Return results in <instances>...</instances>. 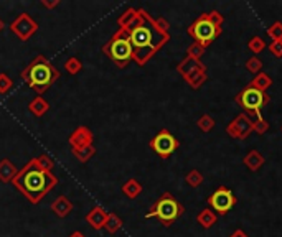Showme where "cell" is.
I'll return each instance as SVG.
<instances>
[{"mask_svg":"<svg viewBox=\"0 0 282 237\" xmlns=\"http://www.w3.org/2000/svg\"><path fill=\"white\" fill-rule=\"evenodd\" d=\"M127 35L134 48L132 59L139 66H145L148 59L154 58V55L170 40V35L160 32L155 27L154 18L142 9H139V18L136 25L127 32Z\"/></svg>","mask_w":282,"mask_h":237,"instance_id":"1","label":"cell"},{"mask_svg":"<svg viewBox=\"0 0 282 237\" xmlns=\"http://www.w3.org/2000/svg\"><path fill=\"white\" fill-rule=\"evenodd\" d=\"M12 184L24 195L32 204H38L58 184V178L53 173H45L33 167L32 160L18 170Z\"/></svg>","mask_w":282,"mask_h":237,"instance_id":"2","label":"cell"},{"mask_svg":"<svg viewBox=\"0 0 282 237\" xmlns=\"http://www.w3.org/2000/svg\"><path fill=\"white\" fill-rule=\"evenodd\" d=\"M20 76L30 89H33L36 94L41 96L59 79V71L50 63L47 56L38 55L28 63V66H25Z\"/></svg>","mask_w":282,"mask_h":237,"instance_id":"3","label":"cell"},{"mask_svg":"<svg viewBox=\"0 0 282 237\" xmlns=\"http://www.w3.org/2000/svg\"><path fill=\"white\" fill-rule=\"evenodd\" d=\"M223 21H225V17L216 10H213L210 13H203L188 27L187 33L197 43L202 44L203 48H206L221 35Z\"/></svg>","mask_w":282,"mask_h":237,"instance_id":"4","label":"cell"},{"mask_svg":"<svg viewBox=\"0 0 282 237\" xmlns=\"http://www.w3.org/2000/svg\"><path fill=\"white\" fill-rule=\"evenodd\" d=\"M183 212H185V207L182 206V203L177 201L172 193H163L157 201L152 204V207L145 214V218L147 219L157 218L163 226L168 227L172 226Z\"/></svg>","mask_w":282,"mask_h":237,"instance_id":"5","label":"cell"},{"mask_svg":"<svg viewBox=\"0 0 282 237\" xmlns=\"http://www.w3.org/2000/svg\"><path fill=\"white\" fill-rule=\"evenodd\" d=\"M102 51L113 59L119 68H125L134 56V48L131 44L127 32L117 30V32L111 36V40L102 46Z\"/></svg>","mask_w":282,"mask_h":237,"instance_id":"6","label":"cell"},{"mask_svg":"<svg viewBox=\"0 0 282 237\" xmlns=\"http://www.w3.org/2000/svg\"><path fill=\"white\" fill-rule=\"evenodd\" d=\"M237 102V106L243 107L248 112H254V114H261V109L266 104L271 102V96L267 92H261L257 89L252 87H244L243 91L234 98Z\"/></svg>","mask_w":282,"mask_h":237,"instance_id":"7","label":"cell"},{"mask_svg":"<svg viewBox=\"0 0 282 237\" xmlns=\"http://www.w3.org/2000/svg\"><path fill=\"white\" fill-rule=\"evenodd\" d=\"M237 199L234 198L233 191L226 186H220L213 195L208 198V204L213 211H216L220 216H225L236 206Z\"/></svg>","mask_w":282,"mask_h":237,"instance_id":"8","label":"cell"},{"mask_svg":"<svg viewBox=\"0 0 282 237\" xmlns=\"http://www.w3.org/2000/svg\"><path fill=\"white\" fill-rule=\"evenodd\" d=\"M178 145H180V142H178L167 129H162L157 135L150 140V148L160 158H168L178 148Z\"/></svg>","mask_w":282,"mask_h":237,"instance_id":"9","label":"cell"},{"mask_svg":"<svg viewBox=\"0 0 282 237\" xmlns=\"http://www.w3.org/2000/svg\"><path fill=\"white\" fill-rule=\"evenodd\" d=\"M9 28L20 41H27L38 32V23H36L28 13H20L18 17L12 21Z\"/></svg>","mask_w":282,"mask_h":237,"instance_id":"10","label":"cell"},{"mask_svg":"<svg viewBox=\"0 0 282 237\" xmlns=\"http://www.w3.org/2000/svg\"><path fill=\"white\" fill-rule=\"evenodd\" d=\"M226 133L231 138H234V140H246L252 133V121H251V117L246 112L236 115V118H233V121L228 124Z\"/></svg>","mask_w":282,"mask_h":237,"instance_id":"11","label":"cell"},{"mask_svg":"<svg viewBox=\"0 0 282 237\" xmlns=\"http://www.w3.org/2000/svg\"><path fill=\"white\" fill-rule=\"evenodd\" d=\"M93 140H94V135L91 129L86 127V125H79L68 137V144L71 145V148H81V147L93 145Z\"/></svg>","mask_w":282,"mask_h":237,"instance_id":"12","label":"cell"},{"mask_svg":"<svg viewBox=\"0 0 282 237\" xmlns=\"http://www.w3.org/2000/svg\"><path fill=\"white\" fill-rule=\"evenodd\" d=\"M86 222L91 226L94 231H101L106 226V219H107V212L102 206H94L91 211L86 214Z\"/></svg>","mask_w":282,"mask_h":237,"instance_id":"13","label":"cell"},{"mask_svg":"<svg viewBox=\"0 0 282 237\" xmlns=\"http://www.w3.org/2000/svg\"><path fill=\"white\" fill-rule=\"evenodd\" d=\"M183 79H185V83H187L191 89H200L205 84V81H206V66L205 64L198 66L197 69H193Z\"/></svg>","mask_w":282,"mask_h":237,"instance_id":"14","label":"cell"},{"mask_svg":"<svg viewBox=\"0 0 282 237\" xmlns=\"http://www.w3.org/2000/svg\"><path fill=\"white\" fill-rule=\"evenodd\" d=\"M264 161H266V158L263 157V153H261V152H257V150H251V152H248L246 157L243 158V165L246 167V168L249 170V172L256 173V172H259V170L263 168Z\"/></svg>","mask_w":282,"mask_h":237,"instance_id":"15","label":"cell"},{"mask_svg":"<svg viewBox=\"0 0 282 237\" xmlns=\"http://www.w3.org/2000/svg\"><path fill=\"white\" fill-rule=\"evenodd\" d=\"M73 203L66 196H58L53 203H51V211H53L58 218H66L70 216V212L73 211Z\"/></svg>","mask_w":282,"mask_h":237,"instance_id":"16","label":"cell"},{"mask_svg":"<svg viewBox=\"0 0 282 237\" xmlns=\"http://www.w3.org/2000/svg\"><path fill=\"white\" fill-rule=\"evenodd\" d=\"M139 18V10L137 9H127L121 17L117 18V25H119V30H124V32H129V30L136 25V21Z\"/></svg>","mask_w":282,"mask_h":237,"instance_id":"17","label":"cell"},{"mask_svg":"<svg viewBox=\"0 0 282 237\" xmlns=\"http://www.w3.org/2000/svg\"><path fill=\"white\" fill-rule=\"evenodd\" d=\"M17 173H18L17 167H15L9 158L0 160V181L2 183H12L13 178L17 176Z\"/></svg>","mask_w":282,"mask_h":237,"instance_id":"18","label":"cell"},{"mask_svg":"<svg viewBox=\"0 0 282 237\" xmlns=\"http://www.w3.org/2000/svg\"><path fill=\"white\" fill-rule=\"evenodd\" d=\"M216 219H218V214L214 212L213 209H210V207L202 209L198 212V216H197V222L203 229H211L214 224H216Z\"/></svg>","mask_w":282,"mask_h":237,"instance_id":"19","label":"cell"},{"mask_svg":"<svg viewBox=\"0 0 282 237\" xmlns=\"http://www.w3.org/2000/svg\"><path fill=\"white\" fill-rule=\"evenodd\" d=\"M28 110L32 112L35 117H41V115H45L50 110V104H48V101L47 99H43L41 96H36L35 99H32L30 101V104H28Z\"/></svg>","mask_w":282,"mask_h":237,"instance_id":"20","label":"cell"},{"mask_svg":"<svg viewBox=\"0 0 282 237\" xmlns=\"http://www.w3.org/2000/svg\"><path fill=\"white\" fill-rule=\"evenodd\" d=\"M271 86H272V79H271L269 74L259 73V74H256L254 79L249 81V84L246 87H252V89H257V91H261V92H266Z\"/></svg>","mask_w":282,"mask_h":237,"instance_id":"21","label":"cell"},{"mask_svg":"<svg viewBox=\"0 0 282 237\" xmlns=\"http://www.w3.org/2000/svg\"><path fill=\"white\" fill-rule=\"evenodd\" d=\"M32 163L36 170H40V172H45V173H51L55 168V160L47 153H41L36 158H32Z\"/></svg>","mask_w":282,"mask_h":237,"instance_id":"22","label":"cell"},{"mask_svg":"<svg viewBox=\"0 0 282 237\" xmlns=\"http://www.w3.org/2000/svg\"><path fill=\"white\" fill-rule=\"evenodd\" d=\"M71 153L79 163H86L96 155V147L88 145V147H81V148H71Z\"/></svg>","mask_w":282,"mask_h":237,"instance_id":"23","label":"cell"},{"mask_svg":"<svg viewBox=\"0 0 282 237\" xmlns=\"http://www.w3.org/2000/svg\"><path fill=\"white\" fill-rule=\"evenodd\" d=\"M122 193L129 199H136L140 193H142V184H140L136 178H131V180H127L122 184Z\"/></svg>","mask_w":282,"mask_h":237,"instance_id":"24","label":"cell"},{"mask_svg":"<svg viewBox=\"0 0 282 237\" xmlns=\"http://www.w3.org/2000/svg\"><path fill=\"white\" fill-rule=\"evenodd\" d=\"M202 64H203V63L200 61V59H193V58L187 56L185 59H182L180 64L177 66V71L182 74V78H185L187 74H190L193 69H197L198 66H202Z\"/></svg>","mask_w":282,"mask_h":237,"instance_id":"25","label":"cell"},{"mask_svg":"<svg viewBox=\"0 0 282 237\" xmlns=\"http://www.w3.org/2000/svg\"><path fill=\"white\" fill-rule=\"evenodd\" d=\"M121 227H122V219L119 218L116 212H107V219H106L104 229H106L109 234H116Z\"/></svg>","mask_w":282,"mask_h":237,"instance_id":"26","label":"cell"},{"mask_svg":"<svg viewBox=\"0 0 282 237\" xmlns=\"http://www.w3.org/2000/svg\"><path fill=\"white\" fill-rule=\"evenodd\" d=\"M64 69L66 73H70V74H78L81 69H83V63H81V59L76 58V56H70L68 59L64 61Z\"/></svg>","mask_w":282,"mask_h":237,"instance_id":"27","label":"cell"},{"mask_svg":"<svg viewBox=\"0 0 282 237\" xmlns=\"http://www.w3.org/2000/svg\"><path fill=\"white\" fill-rule=\"evenodd\" d=\"M197 127H198L200 130H202V132H205V133L211 132L213 127H214V118H213L210 114H203V115L197 121Z\"/></svg>","mask_w":282,"mask_h":237,"instance_id":"28","label":"cell"},{"mask_svg":"<svg viewBox=\"0 0 282 237\" xmlns=\"http://www.w3.org/2000/svg\"><path fill=\"white\" fill-rule=\"evenodd\" d=\"M203 180L205 178H203L202 172H198V170H191V172H188L187 176H185V181H187V184L191 188H198L200 184L203 183Z\"/></svg>","mask_w":282,"mask_h":237,"instance_id":"29","label":"cell"},{"mask_svg":"<svg viewBox=\"0 0 282 237\" xmlns=\"http://www.w3.org/2000/svg\"><path fill=\"white\" fill-rule=\"evenodd\" d=\"M248 48L252 51V53L259 55L266 50V41L261 38V36H252V38L248 41Z\"/></svg>","mask_w":282,"mask_h":237,"instance_id":"30","label":"cell"},{"mask_svg":"<svg viewBox=\"0 0 282 237\" xmlns=\"http://www.w3.org/2000/svg\"><path fill=\"white\" fill-rule=\"evenodd\" d=\"M267 36H271L272 41H282V21H274L267 28Z\"/></svg>","mask_w":282,"mask_h":237,"instance_id":"31","label":"cell"},{"mask_svg":"<svg viewBox=\"0 0 282 237\" xmlns=\"http://www.w3.org/2000/svg\"><path fill=\"white\" fill-rule=\"evenodd\" d=\"M205 50L206 48H203L202 44L200 43H197V41H193L190 46H188V50H187V56H190V58H193V59H200L203 55H205Z\"/></svg>","mask_w":282,"mask_h":237,"instance_id":"32","label":"cell"},{"mask_svg":"<svg viewBox=\"0 0 282 237\" xmlns=\"http://www.w3.org/2000/svg\"><path fill=\"white\" fill-rule=\"evenodd\" d=\"M246 69L252 74H259L263 69V61L257 56H251L246 61Z\"/></svg>","mask_w":282,"mask_h":237,"instance_id":"33","label":"cell"},{"mask_svg":"<svg viewBox=\"0 0 282 237\" xmlns=\"http://www.w3.org/2000/svg\"><path fill=\"white\" fill-rule=\"evenodd\" d=\"M13 87V81L10 79L9 74L0 73V94H7Z\"/></svg>","mask_w":282,"mask_h":237,"instance_id":"34","label":"cell"},{"mask_svg":"<svg viewBox=\"0 0 282 237\" xmlns=\"http://www.w3.org/2000/svg\"><path fill=\"white\" fill-rule=\"evenodd\" d=\"M269 51L276 58H282V41H272L269 44Z\"/></svg>","mask_w":282,"mask_h":237,"instance_id":"35","label":"cell"},{"mask_svg":"<svg viewBox=\"0 0 282 237\" xmlns=\"http://www.w3.org/2000/svg\"><path fill=\"white\" fill-rule=\"evenodd\" d=\"M154 21H155V27H157L160 32H163V33H168V28H170V25H168V21L165 20V18H162V17H159V18H154Z\"/></svg>","mask_w":282,"mask_h":237,"instance_id":"36","label":"cell"},{"mask_svg":"<svg viewBox=\"0 0 282 237\" xmlns=\"http://www.w3.org/2000/svg\"><path fill=\"white\" fill-rule=\"evenodd\" d=\"M40 4L45 7V9H56V7L59 5V0H53V2H50V0H40Z\"/></svg>","mask_w":282,"mask_h":237,"instance_id":"37","label":"cell"},{"mask_svg":"<svg viewBox=\"0 0 282 237\" xmlns=\"http://www.w3.org/2000/svg\"><path fill=\"white\" fill-rule=\"evenodd\" d=\"M229 237H249V235H248L246 232H244L243 229H236V231H234L231 235H229Z\"/></svg>","mask_w":282,"mask_h":237,"instance_id":"38","label":"cell"},{"mask_svg":"<svg viewBox=\"0 0 282 237\" xmlns=\"http://www.w3.org/2000/svg\"><path fill=\"white\" fill-rule=\"evenodd\" d=\"M68 237H86V235H84L83 232H79V231H74V232H71Z\"/></svg>","mask_w":282,"mask_h":237,"instance_id":"39","label":"cell"},{"mask_svg":"<svg viewBox=\"0 0 282 237\" xmlns=\"http://www.w3.org/2000/svg\"><path fill=\"white\" fill-rule=\"evenodd\" d=\"M4 28H5V21H4L2 18H0V33L4 32Z\"/></svg>","mask_w":282,"mask_h":237,"instance_id":"40","label":"cell"},{"mask_svg":"<svg viewBox=\"0 0 282 237\" xmlns=\"http://www.w3.org/2000/svg\"><path fill=\"white\" fill-rule=\"evenodd\" d=\"M280 130H282V127H280Z\"/></svg>","mask_w":282,"mask_h":237,"instance_id":"41","label":"cell"}]
</instances>
